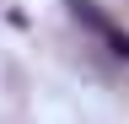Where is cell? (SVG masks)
I'll return each instance as SVG.
<instances>
[{
    "label": "cell",
    "instance_id": "6da1fadb",
    "mask_svg": "<svg viewBox=\"0 0 129 124\" xmlns=\"http://www.w3.org/2000/svg\"><path fill=\"white\" fill-rule=\"evenodd\" d=\"M64 6H70V16H75L81 27H86V33H91L97 43H102V49H108L113 59H129V33H124V27L113 22V16H102V11H97L91 0H64Z\"/></svg>",
    "mask_w": 129,
    "mask_h": 124
}]
</instances>
